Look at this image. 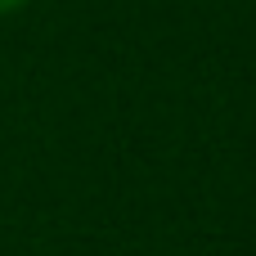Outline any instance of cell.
<instances>
[{
	"mask_svg": "<svg viewBox=\"0 0 256 256\" xmlns=\"http://www.w3.org/2000/svg\"><path fill=\"white\" fill-rule=\"evenodd\" d=\"M27 0H0V14H14V9H22Z\"/></svg>",
	"mask_w": 256,
	"mask_h": 256,
	"instance_id": "obj_1",
	"label": "cell"
}]
</instances>
